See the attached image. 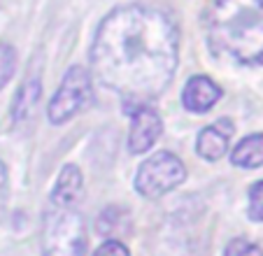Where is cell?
Returning a JSON list of instances; mask_svg holds the SVG:
<instances>
[{
  "instance_id": "4",
  "label": "cell",
  "mask_w": 263,
  "mask_h": 256,
  "mask_svg": "<svg viewBox=\"0 0 263 256\" xmlns=\"http://www.w3.org/2000/svg\"><path fill=\"white\" fill-rule=\"evenodd\" d=\"M93 103V77L86 68L72 65L63 75V82L47 105V117L51 123H65L74 114L84 112Z\"/></svg>"
},
{
  "instance_id": "13",
  "label": "cell",
  "mask_w": 263,
  "mask_h": 256,
  "mask_svg": "<svg viewBox=\"0 0 263 256\" xmlns=\"http://www.w3.org/2000/svg\"><path fill=\"white\" fill-rule=\"evenodd\" d=\"M223 256H263V249L254 242L245 240V237H235L226 245L223 249Z\"/></svg>"
},
{
  "instance_id": "6",
  "label": "cell",
  "mask_w": 263,
  "mask_h": 256,
  "mask_svg": "<svg viewBox=\"0 0 263 256\" xmlns=\"http://www.w3.org/2000/svg\"><path fill=\"white\" fill-rule=\"evenodd\" d=\"M130 114V133H128V147L133 154H144L156 144V140L163 133V121L159 112L149 105H135L128 109Z\"/></svg>"
},
{
  "instance_id": "10",
  "label": "cell",
  "mask_w": 263,
  "mask_h": 256,
  "mask_svg": "<svg viewBox=\"0 0 263 256\" xmlns=\"http://www.w3.org/2000/svg\"><path fill=\"white\" fill-rule=\"evenodd\" d=\"M231 163L238 168H261L263 166V133L242 138L231 152Z\"/></svg>"
},
{
  "instance_id": "16",
  "label": "cell",
  "mask_w": 263,
  "mask_h": 256,
  "mask_svg": "<svg viewBox=\"0 0 263 256\" xmlns=\"http://www.w3.org/2000/svg\"><path fill=\"white\" fill-rule=\"evenodd\" d=\"M5 196H7V168L0 161V207L5 203Z\"/></svg>"
},
{
  "instance_id": "3",
  "label": "cell",
  "mask_w": 263,
  "mask_h": 256,
  "mask_svg": "<svg viewBox=\"0 0 263 256\" xmlns=\"http://www.w3.org/2000/svg\"><path fill=\"white\" fill-rule=\"evenodd\" d=\"M42 256H86V228L80 212L54 207L42 224Z\"/></svg>"
},
{
  "instance_id": "1",
  "label": "cell",
  "mask_w": 263,
  "mask_h": 256,
  "mask_svg": "<svg viewBox=\"0 0 263 256\" xmlns=\"http://www.w3.org/2000/svg\"><path fill=\"white\" fill-rule=\"evenodd\" d=\"M91 70L105 89L126 105H147L170 86L179 61V30L165 10L124 5L96 30Z\"/></svg>"
},
{
  "instance_id": "7",
  "label": "cell",
  "mask_w": 263,
  "mask_h": 256,
  "mask_svg": "<svg viewBox=\"0 0 263 256\" xmlns=\"http://www.w3.org/2000/svg\"><path fill=\"white\" fill-rule=\"evenodd\" d=\"M221 98V86L214 79L205 77V75H196L182 89V103L184 107L194 114H205L214 107Z\"/></svg>"
},
{
  "instance_id": "14",
  "label": "cell",
  "mask_w": 263,
  "mask_h": 256,
  "mask_svg": "<svg viewBox=\"0 0 263 256\" xmlns=\"http://www.w3.org/2000/svg\"><path fill=\"white\" fill-rule=\"evenodd\" d=\"M247 214L252 222H263V179L256 182L249 189V205H247Z\"/></svg>"
},
{
  "instance_id": "5",
  "label": "cell",
  "mask_w": 263,
  "mask_h": 256,
  "mask_svg": "<svg viewBox=\"0 0 263 256\" xmlns=\"http://www.w3.org/2000/svg\"><path fill=\"white\" fill-rule=\"evenodd\" d=\"M186 177V168L179 156L170 152H156L140 163L135 173V191L142 198H161L177 189Z\"/></svg>"
},
{
  "instance_id": "2",
  "label": "cell",
  "mask_w": 263,
  "mask_h": 256,
  "mask_svg": "<svg viewBox=\"0 0 263 256\" xmlns=\"http://www.w3.org/2000/svg\"><path fill=\"white\" fill-rule=\"evenodd\" d=\"M203 28L214 56L235 65H263V0H212Z\"/></svg>"
},
{
  "instance_id": "9",
  "label": "cell",
  "mask_w": 263,
  "mask_h": 256,
  "mask_svg": "<svg viewBox=\"0 0 263 256\" xmlns=\"http://www.w3.org/2000/svg\"><path fill=\"white\" fill-rule=\"evenodd\" d=\"M82 191H84L82 170L74 163H68L59 173V179H56L54 191H51V200L56 207H70L82 198Z\"/></svg>"
},
{
  "instance_id": "11",
  "label": "cell",
  "mask_w": 263,
  "mask_h": 256,
  "mask_svg": "<svg viewBox=\"0 0 263 256\" xmlns=\"http://www.w3.org/2000/svg\"><path fill=\"white\" fill-rule=\"evenodd\" d=\"M40 96H42V79L30 77L19 89L16 100H14V107H12V117H14L16 123H24L26 119L33 117L35 105L40 103Z\"/></svg>"
},
{
  "instance_id": "8",
  "label": "cell",
  "mask_w": 263,
  "mask_h": 256,
  "mask_svg": "<svg viewBox=\"0 0 263 256\" xmlns=\"http://www.w3.org/2000/svg\"><path fill=\"white\" fill-rule=\"evenodd\" d=\"M233 121L231 119H219L212 126H205L196 140V152L205 161H219L229 152V142L233 138Z\"/></svg>"
},
{
  "instance_id": "15",
  "label": "cell",
  "mask_w": 263,
  "mask_h": 256,
  "mask_svg": "<svg viewBox=\"0 0 263 256\" xmlns=\"http://www.w3.org/2000/svg\"><path fill=\"white\" fill-rule=\"evenodd\" d=\"M93 256H130V251L121 240H105Z\"/></svg>"
},
{
  "instance_id": "12",
  "label": "cell",
  "mask_w": 263,
  "mask_h": 256,
  "mask_svg": "<svg viewBox=\"0 0 263 256\" xmlns=\"http://www.w3.org/2000/svg\"><path fill=\"white\" fill-rule=\"evenodd\" d=\"M16 68V51L10 45H0V91L12 79Z\"/></svg>"
}]
</instances>
